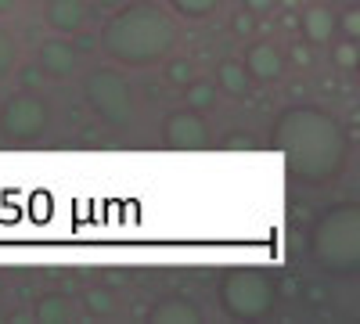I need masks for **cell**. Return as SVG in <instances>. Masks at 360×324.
<instances>
[{
  "instance_id": "1",
  "label": "cell",
  "mask_w": 360,
  "mask_h": 324,
  "mask_svg": "<svg viewBox=\"0 0 360 324\" xmlns=\"http://www.w3.org/2000/svg\"><path fill=\"white\" fill-rule=\"evenodd\" d=\"M270 148L281 152L288 173L303 184H332L346 166L349 137L317 105H295L285 108L274 127H270Z\"/></svg>"
},
{
  "instance_id": "2",
  "label": "cell",
  "mask_w": 360,
  "mask_h": 324,
  "mask_svg": "<svg viewBox=\"0 0 360 324\" xmlns=\"http://www.w3.org/2000/svg\"><path fill=\"white\" fill-rule=\"evenodd\" d=\"M173 44H176V29H173L169 15L159 11L155 4H130L123 11H115L101 29L105 54L112 62L130 65V69L162 62Z\"/></svg>"
},
{
  "instance_id": "3",
  "label": "cell",
  "mask_w": 360,
  "mask_h": 324,
  "mask_svg": "<svg viewBox=\"0 0 360 324\" xmlns=\"http://www.w3.org/2000/svg\"><path fill=\"white\" fill-rule=\"evenodd\" d=\"M310 249L317 263L332 274H356L360 271V205L342 202L332 205L310 231Z\"/></svg>"
},
{
  "instance_id": "4",
  "label": "cell",
  "mask_w": 360,
  "mask_h": 324,
  "mask_svg": "<svg viewBox=\"0 0 360 324\" xmlns=\"http://www.w3.org/2000/svg\"><path fill=\"white\" fill-rule=\"evenodd\" d=\"M274 303H278V288L263 271L238 267V271H227L220 281V306L238 320L266 317L274 310Z\"/></svg>"
},
{
  "instance_id": "5",
  "label": "cell",
  "mask_w": 360,
  "mask_h": 324,
  "mask_svg": "<svg viewBox=\"0 0 360 324\" xmlns=\"http://www.w3.org/2000/svg\"><path fill=\"white\" fill-rule=\"evenodd\" d=\"M51 127V108L44 98L37 94H11L4 105H0V137L15 141V144H29L44 137V130Z\"/></svg>"
},
{
  "instance_id": "6",
  "label": "cell",
  "mask_w": 360,
  "mask_h": 324,
  "mask_svg": "<svg viewBox=\"0 0 360 324\" xmlns=\"http://www.w3.org/2000/svg\"><path fill=\"white\" fill-rule=\"evenodd\" d=\"M86 105L94 108V115H101L105 123H130L134 115V94H130V83L119 76L115 69H98L86 76Z\"/></svg>"
},
{
  "instance_id": "7",
  "label": "cell",
  "mask_w": 360,
  "mask_h": 324,
  "mask_svg": "<svg viewBox=\"0 0 360 324\" xmlns=\"http://www.w3.org/2000/svg\"><path fill=\"white\" fill-rule=\"evenodd\" d=\"M162 144L173 152H202L209 144V127L198 108H180L162 123Z\"/></svg>"
},
{
  "instance_id": "8",
  "label": "cell",
  "mask_w": 360,
  "mask_h": 324,
  "mask_svg": "<svg viewBox=\"0 0 360 324\" xmlns=\"http://www.w3.org/2000/svg\"><path fill=\"white\" fill-rule=\"evenodd\" d=\"M37 65L44 76L51 79H69L76 72V51L65 44V40H47L40 51H37Z\"/></svg>"
},
{
  "instance_id": "9",
  "label": "cell",
  "mask_w": 360,
  "mask_h": 324,
  "mask_svg": "<svg viewBox=\"0 0 360 324\" xmlns=\"http://www.w3.org/2000/svg\"><path fill=\"white\" fill-rule=\"evenodd\" d=\"M245 72L252 76V79H259V83H266V79H278L281 76V69H285V62H281V51L274 47V44H252L249 51H245Z\"/></svg>"
},
{
  "instance_id": "10",
  "label": "cell",
  "mask_w": 360,
  "mask_h": 324,
  "mask_svg": "<svg viewBox=\"0 0 360 324\" xmlns=\"http://www.w3.org/2000/svg\"><path fill=\"white\" fill-rule=\"evenodd\" d=\"M44 18H47L51 29H58V33H76L86 18V4L83 0H51Z\"/></svg>"
},
{
  "instance_id": "11",
  "label": "cell",
  "mask_w": 360,
  "mask_h": 324,
  "mask_svg": "<svg viewBox=\"0 0 360 324\" xmlns=\"http://www.w3.org/2000/svg\"><path fill=\"white\" fill-rule=\"evenodd\" d=\"M335 15H332V8H324V4H310L307 11H303V33H307V40L310 44H328L332 40V33H335Z\"/></svg>"
},
{
  "instance_id": "12",
  "label": "cell",
  "mask_w": 360,
  "mask_h": 324,
  "mask_svg": "<svg viewBox=\"0 0 360 324\" xmlns=\"http://www.w3.org/2000/svg\"><path fill=\"white\" fill-rule=\"evenodd\" d=\"M217 83H220V91L234 94V98H245L249 94V72L242 62H224L217 69Z\"/></svg>"
},
{
  "instance_id": "13",
  "label": "cell",
  "mask_w": 360,
  "mask_h": 324,
  "mask_svg": "<svg viewBox=\"0 0 360 324\" xmlns=\"http://www.w3.org/2000/svg\"><path fill=\"white\" fill-rule=\"evenodd\" d=\"M152 320H162V324H195L198 320V310L184 299H169V303H159L152 310Z\"/></svg>"
},
{
  "instance_id": "14",
  "label": "cell",
  "mask_w": 360,
  "mask_h": 324,
  "mask_svg": "<svg viewBox=\"0 0 360 324\" xmlns=\"http://www.w3.org/2000/svg\"><path fill=\"white\" fill-rule=\"evenodd\" d=\"M37 317L47 320V324H65V320H72V299H65V296H47V299L37 306Z\"/></svg>"
},
{
  "instance_id": "15",
  "label": "cell",
  "mask_w": 360,
  "mask_h": 324,
  "mask_svg": "<svg viewBox=\"0 0 360 324\" xmlns=\"http://www.w3.org/2000/svg\"><path fill=\"white\" fill-rule=\"evenodd\" d=\"M15 62H18V44H15V37L8 33V29H0V83L11 76Z\"/></svg>"
},
{
  "instance_id": "16",
  "label": "cell",
  "mask_w": 360,
  "mask_h": 324,
  "mask_svg": "<svg viewBox=\"0 0 360 324\" xmlns=\"http://www.w3.org/2000/svg\"><path fill=\"white\" fill-rule=\"evenodd\" d=\"M169 4L176 8V15H184V18H205V15H213L220 0H169Z\"/></svg>"
},
{
  "instance_id": "17",
  "label": "cell",
  "mask_w": 360,
  "mask_h": 324,
  "mask_svg": "<svg viewBox=\"0 0 360 324\" xmlns=\"http://www.w3.org/2000/svg\"><path fill=\"white\" fill-rule=\"evenodd\" d=\"M213 98H217V86L209 79H198V83L188 86V108H209Z\"/></svg>"
},
{
  "instance_id": "18",
  "label": "cell",
  "mask_w": 360,
  "mask_h": 324,
  "mask_svg": "<svg viewBox=\"0 0 360 324\" xmlns=\"http://www.w3.org/2000/svg\"><path fill=\"white\" fill-rule=\"evenodd\" d=\"M332 54H335V65H342V69H356V62H360V54H356V44H353V40L339 44Z\"/></svg>"
},
{
  "instance_id": "19",
  "label": "cell",
  "mask_w": 360,
  "mask_h": 324,
  "mask_svg": "<svg viewBox=\"0 0 360 324\" xmlns=\"http://www.w3.org/2000/svg\"><path fill=\"white\" fill-rule=\"evenodd\" d=\"M86 306L90 310H112V296L105 288H94V292H86Z\"/></svg>"
},
{
  "instance_id": "20",
  "label": "cell",
  "mask_w": 360,
  "mask_h": 324,
  "mask_svg": "<svg viewBox=\"0 0 360 324\" xmlns=\"http://www.w3.org/2000/svg\"><path fill=\"white\" fill-rule=\"evenodd\" d=\"M335 25H342V33H346L349 40H356V33H360V11H356V8H349V11H346V18H342V22H335Z\"/></svg>"
},
{
  "instance_id": "21",
  "label": "cell",
  "mask_w": 360,
  "mask_h": 324,
  "mask_svg": "<svg viewBox=\"0 0 360 324\" xmlns=\"http://www.w3.org/2000/svg\"><path fill=\"white\" fill-rule=\"evenodd\" d=\"M224 148H231V152H249V148H252V137H249V134H231V137H224Z\"/></svg>"
},
{
  "instance_id": "22",
  "label": "cell",
  "mask_w": 360,
  "mask_h": 324,
  "mask_svg": "<svg viewBox=\"0 0 360 324\" xmlns=\"http://www.w3.org/2000/svg\"><path fill=\"white\" fill-rule=\"evenodd\" d=\"M234 33H242V37L252 33V15H245V11H242V15H234Z\"/></svg>"
},
{
  "instance_id": "23",
  "label": "cell",
  "mask_w": 360,
  "mask_h": 324,
  "mask_svg": "<svg viewBox=\"0 0 360 324\" xmlns=\"http://www.w3.org/2000/svg\"><path fill=\"white\" fill-rule=\"evenodd\" d=\"M292 62H295L299 69H307V65H310V51H307V47H292Z\"/></svg>"
},
{
  "instance_id": "24",
  "label": "cell",
  "mask_w": 360,
  "mask_h": 324,
  "mask_svg": "<svg viewBox=\"0 0 360 324\" xmlns=\"http://www.w3.org/2000/svg\"><path fill=\"white\" fill-rule=\"evenodd\" d=\"M169 79H173V83H184V79H188V65H184V62L169 65Z\"/></svg>"
},
{
  "instance_id": "25",
  "label": "cell",
  "mask_w": 360,
  "mask_h": 324,
  "mask_svg": "<svg viewBox=\"0 0 360 324\" xmlns=\"http://www.w3.org/2000/svg\"><path fill=\"white\" fill-rule=\"evenodd\" d=\"M245 8L259 15V11H270V8H274V0H245Z\"/></svg>"
},
{
  "instance_id": "26",
  "label": "cell",
  "mask_w": 360,
  "mask_h": 324,
  "mask_svg": "<svg viewBox=\"0 0 360 324\" xmlns=\"http://www.w3.org/2000/svg\"><path fill=\"white\" fill-rule=\"evenodd\" d=\"M15 4H18V0H0V15H8V11H15Z\"/></svg>"
},
{
  "instance_id": "27",
  "label": "cell",
  "mask_w": 360,
  "mask_h": 324,
  "mask_svg": "<svg viewBox=\"0 0 360 324\" xmlns=\"http://www.w3.org/2000/svg\"><path fill=\"white\" fill-rule=\"evenodd\" d=\"M335 4H353V0H335Z\"/></svg>"
}]
</instances>
